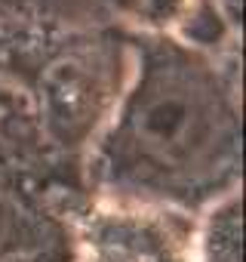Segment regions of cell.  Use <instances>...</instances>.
<instances>
[{
    "mask_svg": "<svg viewBox=\"0 0 246 262\" xmlns=\"http://www.w3.org/2000/svg\"><path fill=\"white\" fill-rule=\"evenodd\" d=\"M0 231H4V210H0Z\"/></svg>",
    "mask_w": 246,
    "mask_h": 262,
    "instance_id": "6da1fadb",
    "label": "cell"
}]
</instances>
